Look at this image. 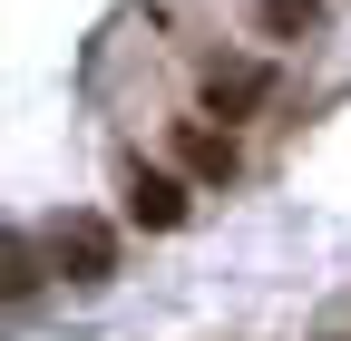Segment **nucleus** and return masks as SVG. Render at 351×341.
Listing matches in <instances>:
<instances>
[{"mask_svg": "<svg viewBox=\"0 0 351 341\" xmlns=\"http://www.w3.org/2000/svg\"><path fill=\"white\" fill-rule=\"evenodd\" d=\"M49 264H59L69 283H108V273H117V234H108L98 215H59V225H49Z\"/></svg>", "mask_w": 351, "mask_h": 341, "instance_id": "nucleus-1", "label": "nucleus"}, {"mask_svg": "<svg viewBox=\"0 0 351 341\" xmlns=\"http://www.w3.org/2000/svg\"><path fill=\"white\" fill-rule=\"evenodd\" d=\"M127 215H137L147 234H176V225H186L195 215V195H186V176H176V166H127Z\"/></svg>", "mask_w": 351, "mask_h": 341, "instance_id": "nucleus-2", "label": "nucleus"}, {"mask_svg": "<svg viewBox=\"0 0 351 341\" xmlns=\"http://www.w3.org/2000/svg\"><path fill=\"white\" fill-rule=\"evenodd\" d=\"M176 166H186V176L195 186H234V137H225V127H205V117H176Z\"/></svg>", "mask_w": 351, "mask_h": 341, "instance_id": "nucleus-3", "label": "nucleus"}, {"mask_svg": "<svg viewBox=\"0 0 351 341\" xmlns=\"http://www.w3.org/2000/svg\"><path fill=\"white\" fill-rule=\"evenodd\" d=\"M263 88H274V78H263L254 59H215V68H205V108H215V117H244V108H263Z\"/></svg>", "mask_w": 351, "mask_h": 341, "instance_id": "nucleus-4", "label": "nucleus"}, {"mask_svg": "<svg viewBox=\"0 0 351 341\" xmlns=\"http://www.w3.org/2000/svg\"><path fill=\"white\" fill-rule=\"evenodd\" d=\"M254 29L263 39H313L322 29V0H254Z\"/></svg>", "mask_w": 351, "mask_h": 341, "instance_id": "nucleus-5", "label": "nucleus"}, {"mask_svg": "<svg viewBox=\"0 0 351 341\" xmlns=\"http://www.w3.org/2000/svg\"><path fill=\"white\" fill-rule=\"evenodd\" d=\"M0 264H10V273H0V292H10V303H29V292H39V244L10 234V244H0Z\"/></svg>", "mask_w": 351, "mask_h": 341, "instance_id": "nucleus-6", "label": "nucleus"}]
</instances>
